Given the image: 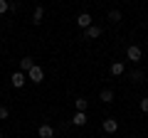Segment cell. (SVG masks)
<instances>
[{"label":"cell","instance_id":"cell-1","mask_svg":"<svg viewBox=\"0 0 148 138\" xmlns=\"http://www.w3.org/2000/svg\"><path fill=\"white\" fill-rule=\"evenodd\" d=\"M25 77H27V79L32 81V84H40V81L45 79V69L40 67V64H35V67H32L30 72H27V74H25Z\"/></svg>","mask_w":148,"mask_h":138},{"label":"cell","instance_id":"cell-20","mask_svg":"<svg viewBox=\"0 0 148 138\" xmlns=\"http://www.w3.org/2000/svg\"><path fill=\"white\" fill-rule=\"evenodd\" d=\"M0 138H3V133H0Z\"/></svg>","mask_w":148,"mask_h":138},{"label":"cell","instance_id":"cell-5","mask_svg":"<svg viewBox=\"0 0 148 138\" xmlns=\"http://www.w3.org/2000/svg\"><path fill=\"white\" fill-rule=\"evenodd\" d=\"M37 136L40 138H54V128L49 126V123H42V126L37 128Z\"/></svg>","mask_w":148,"mask_h":138},{"label":"cell","instance_id":"cell-3","mask_svg":"<svg viewBox=\"0 0 148 138\" xmlns=\"http://www.w3.org/2000/svg\"><path fill=\"white\" fill-rule=\"evenodd\" d=\"M101 128H104V133H106V136H111V133H116L119 123H116V118H104V123H101Z\"/></svg>","mask_w":148,"mask_h":138},{"label":"cell","instance_id":"cell-18","mask_svg":"<svg viewBox=\"0 0 148 138\" xmlns=\"http://www.w3.org/2000/svg\"><path fill=\"white\" fill-rule=\"evenodd\" d=\"M138 106H141L143 113H148V96H146V99H141V104H138Z\"/></svg>","mask_w":148,"mask_h":138},{"label":"cell","instance_id":"cell-17","mask_svg":"<svg viewBox=\"0 0 148 138\" xmlns=\"http://www.w3.org/2000/svg\"><path fill=\"white\" fill-rule=\"evenodd\" d=\"M5 118H10V111L8 106H0V121H5Z\"/></svg>","mask_w":148,"mask_h":138},{"label":"cell","instance_id":"cell-7","mask_svg":"<svg viewBox=\"0 0 148 138\" xmlns=\"http://www.w3.org/2000/svg\"><path fill=\"white\" fill-rule=\"evenodd\" d=\"M77 25H79L82 30H86V27H91V15H89V12H82V15L77 17Z\"/></svg>","mask_w":148,"mask_h":138},{"label":"cell","instance_id":"cell-9","mask_svg":"<svg viewBox=\"0 0 148 138\" xmlns=\"http://www.w3.org/2000/svg\"><path fill=\"white\" fill-rule=\"evenodd\" d=\"M42 20H45V8H42V5H37L35 12H32V22H35V25H40Z\"/></svg>","mask_w":148,"mask_h":138},{"label":"cell","instance_id":"cell-14","mask_svg":"<svg viewBox=\"0 0 148 138\" xmlns=\"http://www.w3.org/2000/svg\"><path fill=\"white\" fill-rule=\"evenodd\" d=\"M74 106H77V111H86L89 101H86V99H77V101H74Z\"/></svg>","mask_w":148,"mask_h":138},{"label":"cell","instance_id":"cell-16","mask_svg":"<svg viewBox=\"0 0 148 138\" xmlns=\"http://www.w3.org/2000/svg\"><path fill=\"white\" fill-rule=\"evenodd\" d=\"M131 81H143V72H131Z\"/></svg>","mask_w":148,"mask_h":138},{"label":"cell","instance_id":"cell-15","mask_svg":"<svg viewBox=\"0 0 148 138\" xmlns=\"http://www.w3.org/2000/svg\"><path fill=\"white\" fill-rule=\"evenodd\" d=\"M8 10H10V3L8 0H0V15H5Z\"/></svg>","mask_w":148,"mask_h":138},{"label":"cell","instance_id":"cell-21","mask_svg":"<svg viewBox=\"0 0 148 138\" xmlns=\"http://www.w3.org/2000/svg\"><path fill=\"white\" fill-rule=\"evenodd\" d=\"M104 138H109V136H104Z\"/></svg>","mask_w":148,"mask_h":138},{"label":"cell","instance_id":"cell-6","mask_svg":"<svg viewBox=\"0 0 148 138\" xmlns=\"http://www.w3.org/2000/svg\"><path fill=\"white\" fill-rule=\"evenodd\" d=\"M25 79H27V77L22 74V72H15V74L10 77V84L15 86V89H20V86H25Z\"/></svg>","mask_w":148,"mask_h":138},{"label":"cell","instance_id":"cell-11","mask_svg":"<svg viewBox=\"0 0 148 138\" xmlns=\"http://www.w3.org/2000/svg\"><path fill=\"white\" fill-rule=\"evenodd\" d=\"M123 72H126V69H123V62H114V64H111V74H114V77H121Z\"/></svg>","mask_w":148,"mask_h":138},{"label":"cell","instance_id":"cell-2","mask_svg":"<svg viewBox=\"0 0 148 138\" xmlns=\"http://www.w3.org/2000/svg\"><path fill=\"white\" fill-rule=\"evenodd\" d=\"M141 57H143V49L138 44H131L126 49V59H131V62H141Z\"/></svg>","mask_w":148,"mask_h":138},{"label":"cell","instance_id":"cell-12","mask_svg":"<svg viewBox=\"0 0 148 138\" xmlns=\"http://www.w3.org/2000/svg\"><path fill=\"white\" fill-rule=\"evenodd\" d=\"M99 99L104 101V104H111V101H114V91H111V89H104V91L99 94Z\"/></svg>","mask_w":148,"mask_h":138},{"label":"cell","instance_id":"cell-8","mask_svg":"<svg viewBox=\"0 0 148 138\" xmlns=\"http://www.w3.org/2000/svg\"><path fill=\"white\" fill-rule=\"evenodd\" d=\"M32 67H35L32 57H22V59H20V72H22V74H27V72H30Z\"/></svg>","mask_w":148,"mask_h":138},{"label":"cell","instance_id":"cell-13","mask_svg":"<svg viewBox=\"0 0 148 138\" xmlns=\"http://www.w3.org/2000/svg\"><path fill=\"white\" fill-rule=\"evenodd\" d=\"M109 20L114 22V25H119V22L123 20V15H121V10H111V12H109Z\"/></svg>","mask_w":148,"mask_h":138},{"label":"cell","instance_id":"cell-10","mask_svg":"<svg viewBox=\"0 0 148 138\" xmlns=\"http://www.w3.org/2000/svg\"><path fill=\"white\" fill-rule=\"evenodd\" d=\"M84 123H86V113L84 111H77L72 116V126H84Z\"/></svg>","mask_w":148,"mask_h":138},{"label":"cell","instance_id":"cell-4","mask_svg":"<svg viewBox=\"0 0 148 138\" xmlns=\"http://www.w3.org/2000/svg\"><path fill=\"white\" fill-rule=\"evenodd\" d=\"M101 32H104V30H101L99 25H91V27H86V30H84V37L86 40H96V37H101Z\"/></svg>","mask_w":148,"mask_h":138},{"label":"cell","instance_id":"cell-19","mask_svg":"<svg viewBox=\"0 0 148 138\" xmlns=\"http://www.w3.org/2000/svg\"><path fill=\"white\" fill-rule=\"evenodd\" d=\"M0 37H3V30H0Z\"/></svg>","mask_w":148,"mask_h":138}]
</instances>
